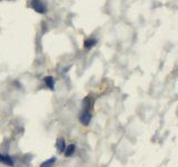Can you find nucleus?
<instances>
[{
  "mask_svg": "<svg viewBox=\"0 0 178 167\" xmlns=\"http://www.w3.org/2000/svg\"><path fill=\"white\" fill-rule=\"evenodd\" d=\"M57 149H58L59 153H62V151H65V149H66V145H65V141L62 139V138H58L57 139Z\"/></svg>",
  "mask_w": 178,
  "mask_h": 167,
  "instance_id": "obj_5",
  "label": "nucleus"
},
{
  "mask_svg": "<svg viewBox=\"0 0 178 167\" xmlns=\"http://www.w3.org/2000/svg\"><path fill=\"white\" fill-rule=\"evenodd\" d=\"M55 162H56V157H51V158L47 159L46 162H43L39 167H51L53 164H55Z\"/></svg>",
  "mask_w": 178,
  "mask_h": 167,
  "instance_id": "obj_7",
  "label": "nucleus"
},
{
  "mask_svg": "<svg viewBox=\"0 0 178 167\" xmlns=\"http://www.w3.org/2000/svg\"><path fill=\"white\" fill-rule=\"evenodd\" d=\"M43 81H45L46 86H47L48 88H50L51 90H53V88H55V80H53V77L47 76V77L43 78Z\"/></svg>",
  "mask_w": 178,
  "mask_h": 167,
  "instance_id": "obj_4",
  "label": "nucleus"
},
{
  "mask_svg": "<svg viewBox=\"0 0 178 167\" xmlns=\"http://www.w3.org/2000/svg\"><path fill=\"white\" fill-rule=\"evenodd\" d=\"M0 163H3V164L8 165V166H13V160L10 156L8 155H2L0 154Z\"/></svg>",
  "mask_w": 178,
  "mask_h": 167,
  "instance_id": "obj_3",
  "label": "nucleus"
},
{
  "mask_svg": "<svg viewBox=\"0 0 178 167\" xmlns=\"http://www.w3.org/2000/svg\"><path fill=\"white\" fill-rule=\"evenodd\" d=\"M75 149H76V146L75 145H68L66 149H65V156L66 157H69V156H72L75 153Z\"/></svg>",
  "mask_w": 178,
  "mask_h": 167,
  "instance_id": "obj_6",
  "label": "nucleus"
},
{
  "mask_svg": "<svg viewBox=\"0 0 178 167\" xmlns=\"http://www.w3.org/2000/svg\"><path fill=\"white\" fill-rule=\"evenodd\" d=\"M90 119H91V114L88 110H85L81 114V116H80V123L83 125H88L90 123Z\"/></svg>",
  "mask_w": 178,
  "mask_h": 167,
  "instance_id": "obj_2",
  "label": "nucleus"
},
{
  "mask_svg": "<svg viewBox=\"0 0 178 167\" xmlns=\"http://www.w3.org/2000/svg\"><path fill=\"white\" fill-rule=\"evenodd\" d=\"M31 7H32V9H35V10L39 13H45L46 11H47L46 6L41 2V0H32Z\"/></svg>",
  "mask_w": 178,
  "mask_h": 167,
  "instance_id": "obj_1",
  "label": "nucleus"
},
{
  "mask_svg": "<svg viewBox=\"0 0 178 167\" xmlns=\"http://www.w3.org/2000/svg\"><path fill=\"white\" fill-rule=\"evenodd\" d=\"M84 45H85V48L89 49V48H91L94 45H96V39H94V38H88V39L85 40Z\"/></svg>",
  "mask_w": 178,
  "mask_h": 167,
  "instance_id": "obj_8",
  "label": "nucleus"
}]
</instances>
